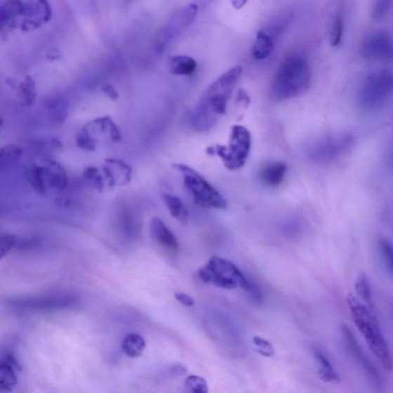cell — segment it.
I'll return each instance as SVG.
<instances>
[{
  "label": "cell",
  "mask_w": 393,
  "mask_h": 393,
  "mask_svg": "<svg viewBox=\"0 0 393 393\" xmlns=\"http://www.w3.org/2000/svg\"><path fill=\"white\" fill-rule=\"evenodd\" d=\"M243 69L240 65L229 69L204 93L190 114L191 126L196 132H207L227 112V103L240 79Z\"/></svg>",
  "instance_id": "cell-1"
},
{
  "label": "cell",
  "mask_w": 393,
  "mask_h": 393,
  "mask_svg": "<svg viewBox=\"0 0 393 393\" xmlns=\"http://www.w3.org/2000/svg\"><path fill=\"white\" fill-rule=\"evenodd\" d=\"M350 316L358 330L364 337L368 348L386 371H392L393 360L388 343L380 329L373 309L363 304L354 295L347 299Z\"/></svg>",
  "instance_id": "cell-2"
},
{
  "label": "cell",
  "mask_w": 393,
  "mask_h": 393,
  "mask_svg": "<svg viewBox=\"0 0 393 393\" xmlns=\"http://www.w3.org/2000/svg\"><path fill=\"white\" fill-rule=\"evenodd\" d=\"M311 85L308 62L302 57L286 58L277 69L270 87V96L282 102L305 94Z\"/></svg>",
  "instance_id": "cell-3"
},
{
  "label": "cell",
  "mask_w": 393,
  "mask_h": 393,
  "mask_svg": "<svg viewBox=\"0 0 393 393\" xmlns=\"http://www.w3.org/2000/svg\"><path fill=\"white\" fill-rule=\"evenodd\" d=\"M172 167L182 175L186 190L196 206L209 209L224 210L227 208L222 195L198 171L183 164H174Z\"/></svg>",
  "instance_id": "cell-4"
},
{
  "label": "cell",
  "mask_w": 393,
  "mask_h": 393,
  "mask_svg": "<svg viewBox=\"0 0 393 393\" xmlns=\"http://www.w3.org/2000/svg\"><path fill=\"white\" fill-rule=\"evenodd\" d=\"M199 276L206 284L229 290L240 286L247 291L251 283L232 262L218 257H212L206 266L199 269Z\"/></svg>",
  "instance_id": "cell-5"
},
{
  "label": "cell",
  "mask_w": 393,
  "mask_h": 393,
  "mask_svg": "<svg viewBox=\"0 0 393 393\" xmlns=\"http://www.w3.org/2000/svg\"><path fill=\"white\" fill-rule=\"evenodd\" d=\"M251 147V135L249 130L242 126L232 128L228 145H217L209 147L207 152L218 155L229 170L241 168L247 161Z\"/></svg>",
  "instance_id": "cell-6"
},
{
  "label": "cell",
  "mask_w": 393,
  "mask_h": 393,
  "mask_svg": "<svg viewBox=\"0 0 393 393\" xmlns=\"http://www.w3.org/2000/svg\"><path fill=\"white\" fill-rule=\"evenodd\" d=\"M393 95V76L388 72L371 74L364 81L358 93L357 102L364 110L381 107Z\"/></svg>",
  "instance_id": "cell-7"
},
{
  "label": "cell",
  "mask_w": 393,
  "mask_h": 393,
  "mask_svg": "<svg viewBox=\"0 0 393 393\" xmlns=\"http://www.w3.org/2000/svg\"><path fill=\"white\" fill-rule=\"evenodd\" d=\"M341 335L344 347L354 361L362 368L367 378L375 385V387L381 388L383 386V378L382 374L371 361V359L366 354L360 347L354 333L349 327L346 325L341 326Z\"/></svg>",
  "instance_id": "cell-8"
},
{
  "label": "cell",
  "mask_w": 393,
  "mask_h": 393,
  "mask_svg": "<svg viewBox=\"0 0 393 393\" xmlns=\"http://www.w3.org/2000/svg\"><path fill=\"white\" fill-rule=\"evenodd\" d=\"M362 54L370 60H388L393 57V44L386 34H375L364 40Z\"/></svg>",
  "instance_id": "cell-9"
},
{
  "label": "cell",
  "mask_w": 393,
  "mask_h": 393,
  "mask_svg": "<svg viewBox=\"0 0 393 393\" xmlns=\"http://www.w3.org/2000/svg\"><path fill=\"white\" fill-rule=\"evenodd\" d=\"M103 172L110 187L126 185L132 178V168L127 163L116 159L105 160Z\"/></svg>",
  "instance_id": "cell-10"
},
{
  "label": "cell",
  "mask_w": 393,
  "mask_h": 393,
  "mask_svg": "<svg viewBox=\"0 0 393 393\" xmlns=\"http://www.w3.org/2000/svg\"><path fill=\"white\" fill-rule=\"evenodd\" d=\"M150 231L153 239L162 247L172 251L178 250L179 246L176 237L161 218L154 217L152 219Z\"/></svg>",
  "instance_id": "cell-11"
},
{
  "label": "cell",
  "mask_w": 393,
  "mask_h": 393,
  "mask_svg": "<svg viewBox=\"0 0 393 393\" xmlns=\"http://www.w3.org/2000/svg\"><path fill=\"white\" fill-rule=\"evenodd\" d=\"M286 168H288L283 162L269 163L260 171L261 181L269 187L280 186L285 178Z\"/></svg>",
  "instance_id": "cell-12"
},
{
  "label": "cell",
  "mask_w": 393,
  "mask_h": 393,
  "mask_svg": "<svg viewBox=\"0 0 393 393\" xmlns=\"http://www.w3.org/2000/svg\"><path fill=\"white\" fill-rule=\"evenodd\" d=\"M44 169L48 187H51L56 191H62L67 187V174L59 163L48 161Z\"/></svg>",
  "instance_id": "cell-13"
},
{
  "label": "cell",
  "mask_w": 393,
  "mask_h": 393,
  "mask_svg": "<svg viewBox=\"0 0 393 393\" xmlns=\"http://www.w3.org/2000/svg\"><path fill=\"white\" fill-rule=\"evenodd\" d=\"M314 357L318 364V374L319 378L323 381L333 384H338L340 382V375L335 371L330 360L321 349H315L314 351Z\"/></svg>",
  "instance_id": "cell-14"
},
{
  "label": "cell",
  "mask_w": 393,
  "mask_h": 393,
  "mask_svg": "<svg viewBox=\"0 0 393 393\" xmlns=\"http://www.w3.org/2000/svg\"><path fill=\"white\" fill-rule=\"evenodd\" d=\"M196 69V62L190 56L175 55L169 62V69L175 76H191Z\"/></svg>",
  "instance_id": "cell-15"
},
{
  "label": "cell",
  "mask_w": 393,
  "mask_h": 393,
  "mask_svg": "<svg viewBox=\"0 0 393 393\" xmlns=\"http://www.w3.org/2000/svg\"><path fill=\"white\" fill-rule=\"evenodd\" d=\"M145 349V341L140 335L131 333L126 335L121 344V349L130 358L140 357Z\"/></svg>",
  "instance_id": "cell-16"
},
{
  "label": "cell",
  "mask_w": 393,
  "mask_h": 393,
  "mask_svg": "<svg viewBox=\"0 0 393 393\" xmlns=\"http://www.w3.org/2000/svg\"><path fill=\"white\" fill-rule=\"evenodd\" d=\"M274 48V40L265 31L258 32L255 44L253 48V55L257 60H265L272 53Z\"/></svg>",
  "instance_id": "cell-17"
},
{
  "label": "cell",
  "mask_w": 393,
  "mask_h": 393,
  "mask_svg": "<svg viewBox=\"0 0 393 393\" xmlns=\"http://www.w3.org/2000/svg\"><path fill=\"white\" fill-rule=\"evenodd\" d=\"M163 200L165 201L171 217H173L181 223H187L188 211L181 199L174 195L164 194Z\"/></svg>",
  "instance_id": "cell-18"
},
{
  "label": "cell",
  "mask_w": 393,
  "mask_h": 393,
  "mask_svg": "<svg viewBox=\"0 0 393 393\" xmlns=\"http://www.w3.org/2000/svg\"><path fill=\"white\" fill-rule=\"evenodd\" d=\"M26 4L21 0H4L1 8L2 23L12 22L18 16L25 15Z\"/></svg>",
  "instance_id": "cell-19"
},
{
  "label": "cell",
  "mask_w": 393,
  "mask_h": 393,
  "mask_svg": "<svg viewBox=\"0 0 393 393\" xmlns=\"http://www.w3.org/2000/svg\"><path fill=\"white\" fill-rule=\"evenodd\" d=\"M18 95L22 105L30 106L34 102L36 85L32 77L27 76L24 79L18 86Z\"/></svg>",
  "instance_id": "cell-20"
},
{
  "label": "cell",
  "mask_w": 393,
  "mask_h": 393,
  "mask_svg": "<svg viewBox=\"0 0 393 393\" xmlns=\"http://www.w3.org/2000/svg\"><path fill=\"white\" fill-rule=\"evenodd\" d=\"M355 289L358 296L364 301V304L373 309V293L370 280L364 273H360L355 282Z\"/></svg>",
  "instance_id": "cell-21"
},
{
  "label": "cell",
  "mask_w": 393,
  "mask_h": 393,
  "mask_svg": "<svg viewBox=\"0 0 393 393\" xmlns=\"http://www.w3.org/2000/svg\"><path fill=\"white\" fill-rule=\"evenodd\" d=\"M18 384V378L15 368L2 360L0 364V389L5 392H11Z\"/></svg>",
  "instance_id": "cell-22"
},
{
  "label": "cell",
  "mask_w": 393,
  "mask_h": 393,
  "mask_svg": "<svg viewBox=\"0 0 393 393\" xmlns=\"http://www.w3.org/2000/svg\"><path fill=\"white\" fill-rule=\"evenodd\" d=\"M72 300L68 298H47L44 300H35L29 301H22L21 305L28 307L40 308V309H56L62 308L72 304Z\"/></svg>",
  "instance_id": "cell-23"
},
{
  "label": "cell",
  "mask_w": 393,
  "mask_h": 393,
  "mask_svg": "<svg viewBox=\"0 0 393 393\" xmlns=\"http://www.w3.org/2000/svg\"><path fill=\"white\" fill-rule=\"evenodd\" d=\"M29 180L32 187L38 194H45L46 193L48 187L44 167H32L29 170Z\"/></svg>",
  "instance_id": "cell-24"
},
{
  "label": "cell",
  "mask_w": 393,
  "mask_h": 393,
  "mask_svg": "<svg viewBox=\"0 0 393 393\" xmlns=\"http://www.w3.org/2000/svg\"><path fill=\"white\" fill-rule=\"evenodd\" d=\"M379 248L383 264L389 273L393 276V244L382 239L380 241Z\"/></svg>",
  "instance_id": "cell-25"
},
{
  "label": "cell",
  "mask_w": 393,
  "mask_h": 393,
  "mask_svg": "<svg viewBox=\"0 0 393 393\" xmlns=\"http://www.w3.org/2000/svg\"><path fill=\"white\" fill-rule=\"evenodd\" d=\"M48 112L56 122H62L68 116V106L62 100H55L48 106Z\"/></svg>",
  "instance_id": "cell-26"
},
{
  "label": "cell",
  "mask_w": 393,
  "mask_h": 393,
  "mask_svg": "<svg viewBox=\"0 0 393 393\" xmlns=\"http://www.w3.org/2000/svg\"><path fill=\"white\" fill-rule=\"evenodd\" d=\"M185 388L192 393H207L208 386L206 380L199 375H189L185 381Z\"/></svg>",
  "instance_id": "cell-27"
},
{
  "label": "cell",
  "mask_w": 393,
  "mask_h": 393,
  "mask_svg": "<svg viewBox=\"0 0 393 393\" xmlns=\"http://www.w3.org/2000/svg\"><path fill=\"white\" fill-rule=\"evenodd\" d=\"M76 144L81 149L93 151L96 149L97 139L84 127L76 135Z\"/></svg>",
  "instance_id": "cell-28"
},
{
  "label": "cell",
  "mask_w": 393,
  "mask_h": 393,
  "mask_svg": "<svg viewBox=\"0 0 393 393\" xmlns=\"http://www.w3.org/2000/svg\"><path fill=\"white\" fill-rule=\"evenodd\" d=\"M84 177L98 191L102 192L104 188V178L100 173V171L95 167H88L85 169Z\"/></svg>",
  "instance_id": "cell-29"
},
{
  "label": "cell",
  "mask_w": 393,
  "mask_h": 393,
  "mask_svg": "<svg viewBox=\"0 0 393 393\" xmlns=\"http://www.w3.org/2000/svg\"><path fill=\"white\" fill-rule=\"evenodd\" d=\"M344 30V22L342 14L338 13L335 16L331 32V45L333 46H339L342 39Z\"/></svg>",
  "instance_id": "cell-30"
},
{
  "label": "cell",
  "mask_w": 393,
  "mask_h": 393,
  "mask_svg": "<svg viewBox=\"0 0 393 393\" xmlns=\"http://www.w3.org/2000/svg\"><path fill=\"white\" fill-rule=\"evenodd\" d=\"M196 13H198V6L191 4L186 6L177 16L180 22H182L183 27L185 28L193 22Z\"/></svg>",
  "instance_id": "cell-31"
},
{
  "label": "cell",
  "mask_w": 393,
  "mask_h": 393,
  "mask_svg": "<svg viewBox=\"0 0 393 393\" xmlns=\"http://www.w3.org/2000/svg\"><path fill=\"white\" fill-rule=\"evenodd\" d=\"M253 342L258 347V351L261 355L267 357H272L274 356V348L272 345V343L267 340L256 335V337L253 338Z\"/></svg>",
  "instance_id": "cell-32"
},
{
  "label": "cell",
  "mask_w": 393,
  "mask_h": 393,
  "mask_svg": "<svg viewBox=\"0 0 393 393\" xmlns=\"http://www.w3.org/2000/svg\"><path fill=\"white\" fill-rule=\"evenodd\" d=\"M22 154L21 147L16 145H7L3 147L1 150L2 159L6 161H14L19 159Z\"/></svg>",
  "instance_id": "cell-33"
},
{
  "label": "cell",
  "mask_w": 393,
  "mask_h": 393,
  "mask_svg": "<svg viewBox=\"0 0 393 393\" xmlns=\"http://www.w3.org/2000/svg\"><path fill=\"white\" fill-rule=\"evenodd\" d=\"M15 244V237L9 234H3L1 235V243H0V253L1 258L7 255Z\"/></svg>",
  "instance_id": "cell-34"
},
{
  "label": "cell",
  "mask_w": 393,
  "mask_h": 393,
  "mask_svg": "<svg viewBox=\"0 0 393 393\" xmlns=\"http://www.w3.org/2000/svg\"><path fill=\"white\" fill-rule=\"evenodd\" d=\"M175 298L180 302V304L184 305L185 307H191L194 305V299L184 293H175Z\"/></svg>",
  "instance_id": "cell-35"
},
{
  "label": "cell",
  "mask_w": 393,
  "mask_h": 393,
  "mask_svg": "<svg viewBox=\"0 0 393 393\" xmlns=\"http://www.w3.org/2000/svg\"><path fill=\"white\" fill-rule=\"evenodd\" d=\"M248 293L250 298L255 302L260 304L263 301V297L258 286L253 283H251L249 289L246 291Z\"/></svg>",
  "instance_id": "cell-36"
},
{
  "label": "cell",
  "mask_w": 393,
  "mask_h": 393,
  "mask_svg": "<svg viewBox=\"0 0 393 393\" xmlns=\"http://www.w3.org/2000/svg\"><path fill=\"white\" fill-rule=\"evenodd\" d=\"M102 92L112 100H117L119 95L116 89L109 84L105 83L102 86Z\"/></svg>",
  "instance_id": "cell-37"
},
{
  "label": "cell",
  "mask_w": 393,
  "mask_h": 393,
  "mask_svg": "<svg viewBox=\"0 0 393 393\" xmlns=\"http://www.w3.org/2000/svg\"><path fill=\"white\" fill-rule=\"evenodd\" d=\"M4 361L11 365L15 368V370L18 371H22V366L18 362V360L16 359L13 355L11 354L6 355Z\"/></svg>",
  "instance_id": "cell-38"
},
{
  "label": "cell",
  "mask_w": 393,
  "mask_h": 393,
  "mask_svg": "<svg viewBox=\"0 0 393 393\" xmlns=\"http://www.w3.org/2000/svg\"><path fill=\"white\" fill-rule=\"evenodd\" d=\"M237 98H239V102H243L249 104L250 102V98L247 93V92L244 91V89H240L239 92V95H237Z\"/></svg>",
  "instance_id": "cell-39"
},
{
  "label": "cell",
  "mask_w": 393,
  "mask_h": 393,
  "mask_svg": "<svg viewBox=\"0 0 393 393\" xmlns=\"http://www.w3.org/2000/svg\"><path fill=\"white\" fill-rule=\"evenodd\" d=\"M248 1V0H231L232 6L236 10H241Z\"/></svg>",
  "instance_id": "cell-40"
}]
</instances>
